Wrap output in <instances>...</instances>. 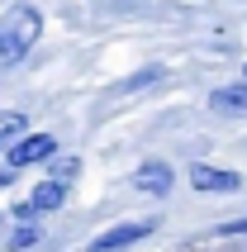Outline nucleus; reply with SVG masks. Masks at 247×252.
<instances>
[{
  "instance_id": "obj_1",
  "label": "nucleus",
  "mask_w": 247,
  "mask_h": 252,
  "mask_svg": "<svg viewBox=\"0 0 247 252\" xmlns=\"http://www.w3.org/2000/svg\"><path fill=\"white\" fill-rule=\"evenodd\" d=\"M38 33H43V14L33 5H10L0 14V62H19L38 43Z\"/></svg>"
},
{
  "instance_id": "obj_2",
  "label": "nucleus",
  "mask_w": 247,
  "mask_h": 252,
  "mask_svg": "<svg viewBox=\"0 0 247 252\" xmlns=\"http://www.w3.org/2000/svg\"><path fill=\"white\" fill-rule=\"evenodd\" d=\"M152 228H157V219H143V224H114V228H105L100 238L86 243V252H124V248H133V243L152 238Z\"/></svg>"
},
{
  "instance_id": "obj_3",
  "label": "nucleus",
  "mask_w": 247,
  "mask_h": 252,
  "mask_svg": "<svg viewBox=\"0 0 247 252\" xmlns=\"http://www.w3.org/2000/svg\"><path fill=\"white\" fill-rule=\"evenodd\" d=\"M62 205H67V186H62V181H38L33 190H29V200H24V205H14V214L33 224V214L62 210Z\"/></svg>"
},
{
  "instance_id": "obj_4",
  "label": "nucleus",
  "mask_w": 247,
  "mask_h": 252,
  "mask_svg": "<svg viewBox=\"0 0 247 252\" xmlns=\"http://www.w3.org/2000/svg\"><path fill=\"white\" fill-rule=\"evenodd\" d=\"M57 157V138L53 133H24L10 148V167H33V162H53Z\"/></svg>"
},
{
  "instance_id": "obj_5",
  "label": "nucleus",
  "mask_w": 247,
  "mask_h": 252,
  "mask_svg": "<svg viewBox=\"0 0 247 252\" xmlns=\"http://www.w3.org/2000/svg\"><path fill=\"white\" fill-rule=\"evenodd\" d=\"M190 186H195V190H205V195H228V190L243 186V176H238V171H223V167L195 162V167H190Z\"/></svg>"
},
{
  "instance_id": "obj_6",
  "label": "nucleus",
  "mask_w": 247,
  "mask_h": 252,
  "mask_svg": "<svg viewBox=\"0 0 247 252\" xmlns=\"http://www.w3.org/2000/svg\"><path fill=\"white\" fill-rule=\"evenodd\" d=\"M133 186L143 190V195H171V186H176V176H171V167L166 162H143V167L133 171Z\"/></svg>"
},
{
  "instance_id": "obj_7",
  "label": "nucleus",
  "mask_w": 247,
  "mask_h": 252,
  "mask_svg": "<svg viewBox=\"0 0 247 252\" xmlns=\"http://www.w3.org/2000/svg\"><path fill=\"white\" fill-rule=\"evenodd\" d=\"M209 110L228 114V119H247V81H233V86H219L209 95Z\"/></svg>"
},
{
  "instance_id": "obj_8",
  "label": "nucleus",
  "mask_w": 247,
  "mask_h": 252,
  "mask_svg": "<svg viewBox=\"0 0 247 252\" xmlns=\"http://www.w3.org/2000/svg\"><path fill=\"white\" fill-rule=\"evenodd\" d=\"M162 76H166V67H143V71H133V76L114 81V86H110V95H133V91H148V86H157Z\"/></svg>"
},
{
  "instance_id": "obj_9",
  "label": "nucleus",
  "mask_w": 247,
  "mask_h": 252,
  "mask_svg": "<svg viewBox=\"0 0 247 252\" xmlns=\"http://www.w3.org/2000/svg\"><path fill=\"white\" fill-rule=\"evenodd\" d=\"M24 114L19 110H10V114H0V143H10V138H19V133H24Z\"/></svg>"
},
{
  "instance_id": "obj_10",
  "label": "nucleus",
  "mask_w": 247,
  "mask_h": 252,
  "mask_svg": "<svg viewBox=\"0 0 247 252\" xmlns=\"http://www.w3.org/2000/svg\"><path fill=\"white\" fill-rule=\"evenodd\" d=\"M38 238H43V228H38V224H24V228H14V233H10V252H19V248H33Z\"/></svg>"
},
{
  "instance_id": "obj_11",
  "label": "nucleus",
  "mask_w": 247,
  "mask_h": 252,
  "mask_svg": "<svg viewBox=\"0 0 247 252\" xmlns=\"http://www.w3.org/2000/svg\"><path fill=\"white\" fill-rule=\"evenodd\" d=\"M76 171H81V162H76V157H62V153L53 157V181H62V186H67Z\"/></svg>"
},
{
  "instance_id": "obj_12",
  "label": "nucleus",
  "mask_w": 247,
  "mask_h": 252,
  "mask_svg": "<svg viewBox=\"0 0 247 252\" xmlns=\"http://www.w3.org/2000/svg\"><path fill=\"white\" fill-rule=\"evenodd\" d=\"M223 238H233V233H247V219H233V224H219Z\"/></svg>"
},
{
  "instance_id": "obj_13",
  "label": "nucleus",
  "mask_w": 247,
  "mask_h": 252,
  "mask_svg": "<svg viewBox=\"0 0 247 252\" xmlns=\"http://www.w3.org/2000/svg\"><path fill=\"white\" fill-rule=\"evenodd\" d=\"M0 186H10V171H0Z\"/></svg>"
},
{
  "instance_id": "obj_14",
  "label": "nucleus",
  "mask_w": 247,
  "mask_h": 252,
  "mask_svg": "<svg viewBox=\"0 0 247 252\" xmlns=\"http://www.w3.org/2000/svg\"><path fill=\"white\" fill-rule=\"evenodd\" d=\"M243 71H247V67H243Z\"/></svg>"
}]
</instances>
